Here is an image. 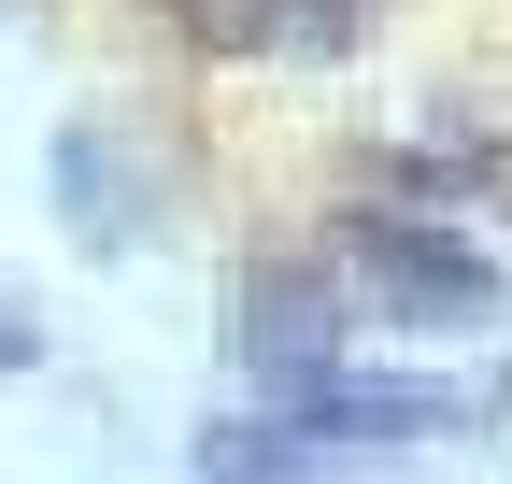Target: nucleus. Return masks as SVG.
Returning a JSON list of instances; mask_svg holds the SVG:
<instances>
[{
  "mask_svg": "<svg viewBox=\"0 0 512 484\" xmlns=\"http://www.w3.org/2000/svg\"><path fill=\"white\" fill-rule=\"evenodd\" d=\"M228 356H242V371L256 385H328L342 371V285L328 271H299V257H271V271H242L228 285Z\"/></svg>",
  "mask_w": 512,
  "mask_h": 484,
  "instance_id": "1",
  "label": "nucleus"
},
{
  "mask_svg": "<svg viewBox=\"0 0 512 484\" xmlns=\"http://www.w3.org/2000/svg\"><path fill=\"white\" fill-rule=\"evenodd\" d=\"M285 428L299 442H427V428H470V399L427 371H328V385H299Z\"/></svg>",
  "mask_w": 512,
  "mask_h": 484,
  "instance_id": "3",
  "label": "nucleus"
},
{
  "mask_svg": "<svg viewBox=\"0 0 512 484\" xmlns=\"http://www.w3.org/2000/svg\"><path fill=\"white\" fill-rule=\"evenodd\" d=\"M57 200H72V242L86 257H128L157 228V171L128 157L114 129H57Z\"/></svg>",
  "mask_w": 512,
  "mask_h": 484,
  "instance_id": "4",
  "label": "nucleus"
},
{
  "mask_svg": "<svg viewBox=\"0 0 512 484\" xmlns=\"http://www.w3.org/2000/svg\"><path fill=\"white\" fill-rule=\"evenodd\" d=\"M342 257L399 299L413 328H470V314H498V257L484 242H456V228H399V214H356L342 228Z\"/></svg>",
  "mask_w": 512,
  "mask_h": 484,
  "instance_id": "2",
  "label": "nucleus"
},
{
  "mask_svg": "<svg viewBox=\"0 0 512 484\" xmlns=\"http://www.w3.org/2000/svg\"><path fill=\"white\" fill-rule=\"evenodd\" d=\"M200 484H328V456H313L299 428H200Z\"/></svg>",
  "mask_w": 512,
  "mask_h": 484,
  "instance_id": "5",
  "label": "nucleus"
},
{
  "mask_svg": "<svg viewBox=\"0 0 512 484\" xmlns=\"http://www.w3.org/2000/svg\"><path fill=\"white\" fill-rule=\"evenodd\" d=\"M29 356H43V314H29V299H0V371H29Z\"/></svg>",
  "mask_w": 512,
  "mask_h": 484,
  "instance_id": "6",
  "label": "nucleus"
}]
</instances>
